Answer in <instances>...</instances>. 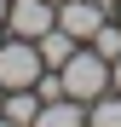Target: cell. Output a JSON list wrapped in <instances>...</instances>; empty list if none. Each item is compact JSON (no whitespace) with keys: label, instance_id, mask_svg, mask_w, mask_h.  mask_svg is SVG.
Segmentation results:
<instances>
[{"label":"cell","instance_id":"6da1fadb","mask_svg":"<svg viewBox=\"0 0 121 127\" xmlns=\"http://www.w3.org/2000/svg\"><path fill=\"white\" fill-rule=\"evenodd\" d=\"M58 75H64V93L81 98V104H92V98H104V93H110V58H98L92 46H75L69 64H64Z\"/></svg>","mask_w":121,"mask_h":127},{"label":"cell","instance_id":"7a4b0ae2","mask_svg":"<svg viewBox=\"0 0 121 127\" xmlns=\"http://www.w3.org/2000/svg\"><path fill=\"white\" fill-rule=\"evenodd\" d=\"M46 69V64H40V46L35 40H23V35H6L0 40V87H35V75Z\"/></svg>","mask_w":121,"mask_h":127},{"label":"cell","instance_id":"3957f363","mask_svg":"<svg viewBox=\"0 0 121 127\" xmlns=\"http://www.w3.org/2000/svg\"><path fill=\"white\" fill-rule=\"evenodd\" d=\"M46 29H58V6H52V0H12V6H6V35L40 40Z\"/></svg>","mask_w":121,"mask_h":127},{"label":"cell","instance_id":"277c9868","mask_svg":"<svg viewBox=\"0 0 121 127\" xmlns=\"http://www.w3.org/2000/svg\"><path fill=\"white\" fill-rule=\"evenodd\" d=\"M110 17V6H98V0H58V29H69L81 46L98 35V23Z\"/></svg>","mask_w":121,"mask_h":127},{"label":"cell","instance_id":"5b68a950","mask_svg":"<svg viewBox=\"0 0 121 127\" xmlns=\"http://www.w3.org/2000/svg\"><path fill=\"white\" fill-rule=\"evenodd\" d=\"M29 127H87V104H81V98H52V104L35 110Z\"/></svg>","mask_w":121,"mask_h":127},{"label":"cell","instance_id":"8992f818","mask_svg":"<svg viewBox=\"0 0 121 127\" xmlns=\"http://www.w3.org/2000/svg\"><path fill=\"white\" fill-rule=\"evenodd\" d=\"M35 46H40V64H46V69H64V64H69V52L81 46V40H75L69 29H46Z\"/></svg>","mask_w":121,"mask_h":127},{"label":"cell","instance_id":"52a82bcc","mask_svg":"<svg viewBox=\"0 0 121 127\" xmlns=\"http://www.w3.org/2000/svg\"><path fill=\"white\" fill-rule=\"evenodd\" d=\"M35 110H40L35 87H12V93H6V104H0V116H6V121H17V127H29V121H35Z\"/></svg>","mask_w":121,"mask_h":127},{"label":"cell","instance_id":"ba28073f","mask_svg":"<svg viewBox=\"0 0 121 127\" xmlns=\"http://www.w3.org/2000/svg\"><path fill=\"white\" fill-rule=\"evenodd\" d=\"M87 127H121V93H115V87L87 104Z\"/></svg>","mask_w":121,"mask_h":127},{"label":"cell","instance_id":"9c48e42d","mask_svg":"<svg viewBox=\"0 0 121 127\" xmlns=\"http://www.w3.org/2000/svg\"><path fill=\"white\" fill-rule=\"evenodd\" d=\"M87 46H92L98 58H121V23H115V17H104V23H98V35L87 40Z\"/></svg>","mask_w":121,"mask_h":127},{"label":"cell","instance_id":"30bf717a","mask_svg":"<svg viewBox=\"0 0 121 127\" xmlns=\"http://www.w3.org/2000/svg\"><path fill=\"white\" fill-rule=\"evenodd\" d=\"M110 87L121 93V58H110Z\"/></svg>","mask_w":121,"mask_h":127},{"label":"cell","instance_id":"8fae6325","mask_svg":"<svg viewBox=\"0 0 121 127\" xmlns=\"http://www.w3.org/2000/svg\"><path fill=\"white\" fill-rule=\"evenodd\" d=\"M6 6H12V0H0V29H6Z\"/></svg>","mask_w":121,"mask_h":127},{"label":"cell","instance_id":"7c38bea8","mask_svg":"<svg viewBox=\"0 0 121 127\" xmlns=\"http://www.w3.org/2000/svg\"><path fill=\"white\" fill-rule=\"evenodd\" d=\"M110 17H115V23H121V0H115V12H110Z\"/></svg>","mask_w":121,"mask_h":127},{"label":"cell","instance_id":"4fadbf2b","mask_svg":"<svg viewBox=\"0 0 121 127\" xmlns=\"http://www.w3.org/2000/svg\"><path fill=\"white\" fill-rule=\"evenodd\" d=\"M98 6H110V12H115V0H98Z\"/></svg>","mask_w":121,"mask_h":127},{"label":"cell","instance_id":"5bb4252c","mask_svg":"<svg viewBox=\"0 0 121 127\" xmlns=\"http://www.w3.org/2000/svg\"><path fill=\"white\" fill-rule=\"evenodd\" d=\"M0 127H17V121H6V116H0Z\"/></svg>","mask_w":121,"mask_h":127},{"label":"cell","instance_id":"9a60e30c","mask_svg":"<svg viewBox=\"0 0 121 127\" xmlns=\"http://www.w3.org/2000/svg\"><path fill=\"white\" fill-rule=\"evenodd\" d=\"M0 104H6V87H0Z\"/></svg>","mask_w":121,"mask_h":127},{"label":"cell","instance_id":"2e32d148","mask_svg":"<svg viewBox=\"0 0 121 127\" xmlns=\"http://www.w3.org/2000/svg\"><path fill=\"white\" fill-rule=\"evenodd\" d=\"M0 40H6V29H0Z\"/></svg>","mask_w":121,"mask_h":127},{"label":"cell","instance_id":"e0dca14e","mask_svg":"<svg viewBox=\"0 0 121 127\" xmlns=\"http://www.w3.org/2000/svg\"><path fill=\"white\" fill-rule=\"evenodd\" d=\"M52 6H58V0H52Z\"/></svg>","mask_w":121,"mask_h":127}]
</instances>
